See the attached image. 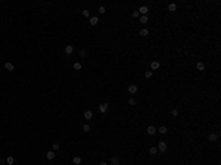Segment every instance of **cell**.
Listing matches in <instances>:
<instances>
[{"label":"cell","instance_id":"obj_14","mask_svg":"<svg viewBox=\"0 0 221 165\" xmlns=\"http://www.w3.org/2000/svg\"><path fill=\"white\" fill-rule=\"evenodd\" d=\"M6 164H8V165H13V164H15V158H13V156H8V158H6Z\"/></svg>","mask_w":221,"mask_h":165},{"label":"cell","instance_id":"obj_11","mask_svg":"<svg viewBox=\"0 0 221 165\" xmlns=\"http://www.w3.org/2000/svg\"><path fill=\"white\" fill-rule=\"evenodd\" d=\"M208 140H209V141H217V140H218V136L212 133V134H209V136H208Z\"/></svg>","mask_w":221,"mask_h":165},{"label":"cell","instance_id":"obj_20","mask_svg":"<svg viewBox=\"0 0 221 165\" xmlns=\"http://www.w3.org/2000/svg\"><path fill=\"white\" fill-rule=\"evenodd\" d=\"M175 9H177V4H175V3H171L170 6H168V10H170V12H174Z\"/></svg>","mask_w":221,"mask_h":165},{"label":"cell","instance_id":"obj_6","mask_svg":"<svg viewBox=\"0 0 221 165\" xmlns=\"http://www.w3.org/2000/svg\"><path fill=\"white\" fill-rule=\"evenodd\" d=\"M4 68H6L9 72H12V71L15 69V67H13V63H12V62H6V63H4Z\"/></svg>","mask_w":221,"mask_h":165},{"label":"cell","instance_id":"obj_18","mask_svg":"<svg viewBox=\"0 0 221 165\" xmlns=\"http://www.w3.org/2000/svg\"><path fill=\"white\" fill-rule=\"evenodd\" d=\"M150 68H152V71H153V69H158V68H159V62H156V60H155V62H152V63H150Z\"/></svg>","mask_w":221,"mask_h":165},{"label":"cell","instance_id":"obj_16","mask_svg":"<svg viewBox=\"0 0 221 165\" xmlns=\"http://www.w3.org/2000/svg\"><path fill=\"white\" fill-rule=\"evenodd\" d=\"M158 130H159V133H161V134H167V133H168V128L165 127V125H162V127H159Z\"/></svg>","mask_w":221,"mask_h":165},{"label":"cell","instance_id":"obj_31","mask_svg":"<svg viewBox=\"0 0 221 165\" xmlns=\"http://www.w3.org/2000/svg\"><path fill=\"white\" fill-rule=\"evenodd\" d=\"M83 15H84V16H90V12H88L87 9H84V10H83Z\"/></svg>","mask_w":221,"mask_h":165},{"label":"cell","instance_id":"obj_30","mask_svg":"<svg viewBox=\"0 0 221 165\" xmlns=\"http://www.w3.org/2000/svg\"><path fill=\"white\" fill-rule=\"evenodd\" d=\"M171 114H173L174 117H177V115H178V109H173V111H171Z\"/></svg>","mask_w":221,"mask_h":165},{"label":"cell","instance_id":"obj_23","mask_svg":"<svg viewBox=\"0 0 221 165\" xmlns=\"http://www.w3.org/2000/svg\"><path fill=\"white\" fill-rule=\"evenodd\" d=\"M128 105H130V106H134V105H136V99H134V97H130V99H128Z\"/></svg>","mask_w":221,"mask_h":165},{"label":"cell","instance_id":"obj_9","mask_svg":"<svg viewBox=\"0 0 221 165\" xmlns=\"http://www.w3.org/2000/svg\"><path fill=\"white\" fill-rule=\"evenodd\" d=\"M97 22H99V18H97V16H91V18H90V25H91V27H96Z\"/></svg>","mask_w":221,"mask_h":165},{"label":"cell","instance_id":"obj_25","mask_svg":"<svg viewBox=\"0 0 221 165\" xmlns=\"http://www.w3.org/2000/svg\"><path fill=\"white\" fill-rule=\"evenodd\" d=\"M147 21H149L147 16H142V15H140V22H142V24H146Z\"/></svg>","mask_w":221,"mask_h":165},{"label":"cell","instance_id":"obj_7","mask_svg":"<svg viewBox=\"0 0 221 165\" xmlns=\"http://www.w3.org/2000/svg\"><path fill=\"white\" fill-rule=\"evenodd\" d=\"M46 156H47V159H49V161H52V159H55V156H56V153H55V150H49V152L46 153Z\"/></svg>","mask_w":221,"mask_h":165},{"label":"cell","instance_id":"obj_5","mask_svg":"<svg viewBox=\"0 0 221 165\" xmlns=\"http://www.w3.org/2000/svg\"><path fill=\"white\" fill-rule=\"evenodd\" d=\"M146 133H147V134H150V136H153L155 133H156V128H155L153 125H149L147 130H146Z\"/></svg>","mask_w":221,"mask_h":165},{"label":"cell","instance_id":"obj_8","mask_svg":"<svg viewBox=\"0 0 221 165\" xmlns=\"http://www.w3.org/2000/svg\"><path fill=\"white\" fill-rule=\"evenodd\" d=\"M72 52H74V46H72V44L65 46V53H66V55H71Z\"/></svg>","mask_w":221,"mask_h":165},{"label":"cell","instance_id":"obj_1","mask_svg":"<svg viewBox=\"0 0 221 165\" xmlns=\"http://www.w3.org/2000/svg\"><path fill=\"white\" fill-rule=\"evenodd\" d=\"M167 147H168V146H167V143H165V141H159L156 149H158V150H161V152H165V150H167Z\"/></svg>","mask_w":221,"mask_h":165},{"label":"cell","instance_id":"obj_12","mask_svg":"<svg viewBox=\"0 0 221 165\" xmlns=\"http://www.w3.org/2000/svg\"><path fill=\"white\" fill-rule=\"evenodd\" d=\"M110 162H112V165H119V162H121V159H119L118 156H114L112 159H110Z\"/></svg>","mask_w":221,"mask_h":165},{"label":"cell","instance_id":"obj_26","mask_svg":"<svg viewBox=\"0 0 221 165\" xmlns=\"http://www.w3.org/2000/svg\"><path fill=\"white\" fill-rule=\"evenodd\" d=\"M80 56L81 58H86L87 56V50H86V49H81V50H80Z\"/></svg>","mask_w":221,"mask_h":165},{"label":"cell","instance_id":"obj_24","mask_svg":"<svg viewBox=\"0 0 221 165\" xmlns=\"http://www.w3.org/2000/svg\"><path fill=\"white\" fill-rule=\"evenodd\" d=\"M83 131H84V133H88V131H90V125L84 124V125H83Z\"/></svg>","mask_w":221,"mask_h":165},{"label":"cell","instance_id":"obj_15","mask_svg":"<svg viewBox=\"0 0 221 165\" xmlns=\"http://www.w3.org/2000/svg\"><path fill=\"white\" fill-rule=\"evenodd\" d=\"M196 68L199 71H205V63H203V62H197L196 63Z\"/></svg>","mask_w":221,"mask_h":165},{"label":"cell","instance_id":"obj_2","mask_svg":"<svg viewBox=\"0 0 221 165\" xmlns=\"http://www.w3.org/2000/svg\"><path fill=\"white\" fill-rule=\"evenodd\" d=\"M108 109H109V103H102V105L99 106V111H100L102 114H105V112H108Z\"/></svg>","mask_w":221,"mask_h":165},{"label":"cell","instance_id":"obj_21","mask_svg":"<svg viewBox=\"0 0 221 165\" xmlns=\"http://www.w3.org/2000/svg\"><path fill=\"white\" fill-rule=\"evenodd\" d=\"M81 68H83V65H81L80 62H75V63H74V69H75V71H80Z\"/></svg>","mask_w":221,"mask_h":165},{"label":"cell","instance_id":"obj_28","mask_svg":"<svg viewBox=\"0 0 221 165\" xmlns=\"http://www.w3.org/2000/svg\"><path fill=\"white\" fill-rule=\"evenodd\" d=\"M99 13H106V9H105V6H100V8H99Z\"/></svg>","mask_w":221,"mask_h":165},{"label":"cell","instance_id":"obj_3","mask_svg":"<svg viewBox=\"0 0 221 165\" xmlns=\"http://www.w3.org/2000/svg\"><path fill=\"white\" fill-rule=\"evenodd\" d=\"M139 13H142V16H146V13L149 12V8L147 6H140V9L137 10Z\"/></svg>","mask_w":221,"mask_h":165},{"label":"cell","instance_id":"obj_22","mask_svg":"<svg viewBox=\"0 0 221 165\" xmlns=\"http://www.w3.org/2000/svg\"><path fill=\"white\" fill-rule=\"evenodd\" d=\"M145 77H146V78H152V77H153V71H146Z\"/></svg>","mask_w":221,"mask_h":165},{"label":"cell","instance_id":"obj_13","mask_svg":"<svg viewBox=\"0 0 221 165\" xmlns=\"http://www.w3.org/2000/svg\"><path fill=\"white\" fill-rule=\"evenodd\" d=\"M139 34H140L142 37H147V35H149V30H146V28H142Z\"/></svg>","mask_w":221,"mask_h":165},{"label":"cell","instance_id":"obj_4","mask_svg":"<svg viewBox=\"0 0 221 165\" xmlns=\"http://www.w3.org/2000/svg\"><path fill=\"white\" fill-rule=\"evenodd\" d=\"M83 117H84V119L90 121V119L93 118V112H91V111H86V112H84V115H83Z\"/></svg>","mask_w":221,"mask_h":165},{"label":"cell","instance_id":"obj_32","mask_svg":"<svg viewBox=\"0 0 221 165\" xmlns=\"http://www.w3.org/2000/svg\"><path fill=\"white\" fill-rule=\"evenodd\" d=\"M99 165H106V162H105V161H102V162L99 164Z\"/></svg>","mask_w":221,"mask_h":165},{"label":"cell","instance_id":"obj_27","mask_svg":"<svg viewBox=\"0 0 221 165\" xmlns=\"http://www.w3.org/2000/svg\"><path fill=\"white\" fill-rule=\"evenodd\" d=\"M59 147H60L59 143H53V150H59Z\"/></svg>","mask_w":221,"mask_h":165},{"label":"cell","instance_id":"obj_29","mask_svg":"<svg viewBox=\"0 0 221 165\" xmlns=\"http://www.w3.org/2000/svg\"><path fill=\"white\" fill-rule=\"evenodd\" d=\"M131 15H133V18H139V16H140V13L137 12V10H134V12H133Z\"/></svg>","mask_w":221,"mask_h":165},{"label":"cell","instance_id":"obj_10","mask_svg":"<svg viewBox=\"0 0 221 165\" xmlns=\"http://www.w3.org/2000/svg\"><path fill=\"white\" fill-rule=\"evenodd\" d=\"M128 91L131 93V94H133V93H136V91H137V86H136V84H130V86H128Z\"/></svg>","mask_w":221,"mask_h":165},{"label":"cell","instance_id":"obj_17","mask_svg":"<svg viewBox=\"0 0 221 165\" xmlns=\"http://www.w3.org/2000/svg\"><path fill=\"white\" fill-rule=\"evenodd\" d=\"M72 164H74V165H80V164H81V158H80V156H75V158L72 159Z\"/></svg>","mask_w":221,"mask_h":165},{"label":"cell","instance_id":"obj_19","mask_svg":"<svg viewBox=\"0 0 221 165\" xmlns=\"http://www.w3.org/2000/svg\"><path fill=\"white\" fill-rule=\"evenodd\" d=\"M149 153H150L152 156H155L158 153V149H156V147H150V149H149Z\"/></svg>","mask_w":221,"mask_h":165}]
</instances>
